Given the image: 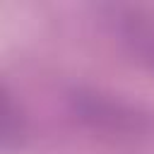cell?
<instances>
[{"label":"cell","mask_w":154,"mask_h":154,"mask_svg":"<svg viewBox=\"0 0 154 154\" xmlns=\"http://www.w3.org/2000/svg\"><path fill=\"white\" fill-rule=\"evenodd\" d=\"M79 111L84 118L94 120V125H108L118 132L125 130H142L144 118L137 116L132 108H125L123 103H116L113 99H101L99 94H89V96H79Z\"/></svg>","instance_id":"cell-1"}]
</instances>
